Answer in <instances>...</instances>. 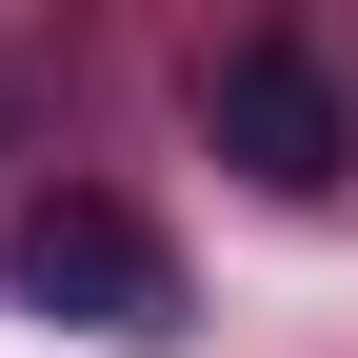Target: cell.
Returning a JSON list of instances; mask_svg holds the SVG:
<instances>
[{
    "label": "cell",
    "instance_id": "6da1fadb",
    "mask_svg": "<svg viewBox=\"0 0 358 358\" xmlns=\"http://www.w3.org/2000/svg\"><path fill=\"white\" fill-rule=\"evenodd\" d=\"M0 279H20L40 319H80V338H179V259H159V219L100 199V179H40L20 239H0Z\"/></svg>",
    "mask_w": 358,
    "mask_h": 358
},
{
    "label": "cell",
    "instance_id": "7a4b0ae2",
    "mask_svg": "<svg viewBox=\"0 0 358 358\" xmlns=\"http://www.w3.org/2000/svg\"><path fill=\"white\" fill-rule=\"evenodd\" d=\"M199 120H219V159H239V179H279V199H319V179L358 159V120H338V80L299 60V40H239V60L199 80Z\"/></svg>",
    "mask_w": 358,
    "mask_h": 358
}]
</instances>
